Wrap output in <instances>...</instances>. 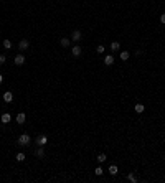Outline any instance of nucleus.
<instances>
[{"label": "nucleus", "instance_id": "412c9836", "mask_svg": "<svg viewBox=\"0 0 165 183\" xmlns=\"http://www.w3.org/2000/svg\"><path fill=\"white\" fill-rule=\"evenodd\" d=\"M94 173H96L97 177H101V175L104 173V170H103V168H101V167H96V170H94Z\"/></svg>", "mask_w": 165, "mask_h": 183}, {"label": "nucleus", "instance_id": "a211bd4d", "mask_svg": "<svg viewBox=\"0 0 165 183\" xmlns=\"http://www.w3.org/2000/svg\"><path fill=\"white\" fill-rule=\"evenodd\" d=\"M17 162H23V160H25V153H22V152H18V153H17Z\"/></svg>", "mask_w": 165, "mask_h": 183}, {"label": "nucleus", "instance_id": "6ab92c4d", "mask_svg": "<svg viewBox=\"0 0 165 183\" xmlns=\"http://www.w3.org/2000/svg\"><path fill=\"white\" fill-rule=\"evenodd\" d=\"M127 178H129V181H132V183L137 181V177H135V173H129V175H127Z\"/></svg>", "mask_w": 165, "mask_h": 183}, {"label": "nucleus", "instance_id": "dca6fc26", "mask_svg": "<svg viewBox=\"0 0 165 183\" xmlns=\"http://www.w3.org/2000/svg\"><path fill=\"white\" fill-rule=\"evenodd\" d=\"M129 56H131V53H129V51H122L121 53V59H122V61H127Z\"/></svg>", "mask_w": 165, "mask_h": 183}, {"label": "nucleus", "instance_id": "f257e3e1", "mask_svg": "<svg viewBox=\"0 0 165 183\" xmlns=\"http://www.w3.org/2000/svg\"><path fill=\"white\" fill-rule=\"evenodd\" d=\"M17 143H18V145H22V147L30 145V135H28V134H22V135L18 137V140H17Z\"/></svg>", "mask_w": 165, "mask_h": 183}, {"label": "nucleus", "instance_id": "393cba45", "mask_svg": "<svg viewBox=\"0 0 165 183\" xmlns=\"http://www.w3.org/2000/svg\"><path fill=\"white\" fill-rule=\"evenodd\" d=\"M2 81H3V76H2V74H0V84H2Z\"/></svg>", "mask_w": 165, "mask_h": 183}, {"label": "nucleus", "instance_id": "b1692460", "mask_svg": "<svg viewBox=\"0 0 165 183\" xmlns=\"http://www.w3.org/2000/svg\"><path fill=\"white\" fill-rule=\"evenodd\" d=\"M160 23H163V25H165V13L160 15Z\"/></svg>", "mask_w": 165, "mask_h": 183}, {"label": "nucleus", "instance_id": "4468645a", "mask_svg": "<svg viewBox=\"0 0 165 183\" xmlns=\"http://www.w3.org/2000/svg\"><path fill=\"white\" fill-rule=\"evenodd\" d=\"M96 160L99 162V163H104V162L107 160V157H106V153H99V155L96 157Z\"/></svg>", "mask_w": 165, "mask_h": 183}, {"label": "nucleus", "instance_id": "9b49d317", "mask_svg": "<svg viewBox=\"0 0 165 183\" xmlns=\"http://www.w3.org/2000/svg\"><path fill=\"white\" fill-rule=\"evenodd\" d=\"M25 121H27V115L23 114V112H20V114L17 115V124H23Z\"/></svg>", "mask_w": 165, "mask_h": 183}, {"label": "nucleus", "instance_id": "aec40b11", "mask_svg": "<svg viewBox=\"0 0 165 183\" xmlns=\"http://www.w3.org/2000/svg\"><path fill=\"white\" fill-rule=\"evenodd\" d=\"M3 46H5V50H10V48H12V41L10 40H3Z\"/></svg>", "mask_w": 165, "mask_h": 183}, {"label": "nucleus", "instance_id": "39448f33", "mask_svg": "<svg viewBox=\"0 0 165 183\" xmlns=\"http://www.w3.org/2000/svg\"><path fill=\"white\" fill-rule=\"evenodd\" d=\"M28 46H30V40H22V41H20V43H18V48H20V50H22V51L28 50Z\"/></svg>", "mask_w": 165, "mask_h": 183}, {"label": "nucleus", "instance_id": "6e6552de", "mask_svg": "<svg viewBox=\"0 0 165 183\" xmlns=\"http://www.w3.org/2000/svg\"><path fill=\"white\" fill-rule=\"evenodd\" d=\"M35 155H36V157H40V158H43V157H45V149H43L41 145H38V149L35 150Z\"/></svg>", "mask_w": 165, "mask_h": 183}, {"label": "nucleus", "instance_id": "2eb2a0df", "mask_svg": "<svg viewBox=\"0 0 165 183\" xmlns=\"http://www.w3.org/2000/svg\"><path fill=\"white\" fill-rule=\"evenodd\" d=\"M119 48H121V45H119V41H112V43H111V50H112V51H117Z\"/></svg>", "mask_w": 165, "mask_h": 183}, {"label": "nucleus", "instance_id": "7ed1b4c3", "mask_svg": "<svg viewBox=\"0 0 165 183\" xmlns=\"http://www.w3.org/2000/svg\"><path fill=\"white\" fill-rule=\"evenodd\" d=\"M83 38V33L79 30H74L73 31V35H71V41H79Z\"/></svg>", "mask_w": 165, "mask_h": 183}, {"label": "nucleus", "instance_id": "f8f14e48", "mask_svg": "<svg viewBox=\"0 0 165 183\" xmlns=\"http://www.w3.org/2000/svg\"><path fill=\"white\" fill-rule=\"evenodd\" d=\"M69 41H71L69 38H61V40H59V45H61L63 48H68L69 46Z\"/></svg>", "mask_w": 165, "mask_h": 183}, {"label": "nucleus", "instance_id": "423d86ee", "mask_svg": "<svg viewBox=\"0 0 165 183\" xmlns=\"http://www.w3.org/2000/svg\"><path fill=\"white\" fill-rule=\"evenodd\" d=\"M13 61H15V64H17V66H22L23 63H25V56H23V55H17Z\"/></svg>", "mask_w": 165, "mask_h": 183}, {"label": "nucleus", "instance_id": "ddd939ff", "mask_svg": "<svg viewBox=\"0 0 165 183\" xmlns=\"http://www.w3.org/2000/svg\"><path fill=\"white\" fill-rule=\"evenodd\" d=\"M135 112H137V114H142V112L144 111H145V106H144V104H135Z\"/></svg>", "mask_w": 165, "mask_h": 183}, {"label": "nucleus", "instance_id": "f03ea898", "mask_svg": "<svg viewBox=\"0 0 165 183\" xmlns=\"http://www.w3.org/2000/svg\"><path fill=\"white\" fill-rule=\"evenodd\" d=\"M81 53H83V48L79 46V45H76V46L71 48V55L76 56V58H78V56H81Z\"/></svg>", "mask_w": 165, "mask_h": 183}, {"label": "nucleus", "instance_id": "0eeeda50", "mask_svg": "<svg viewBox=\"0 0 165 183\" xmlns=\"http://www.w3.org/2000/svg\"><path fill=\"white\" fill-rule=\"evenodd\" d=\"M0 121H2V124H8V122L12 121V115H10L8 112H5V114H2V117H0Z\"/></svg>", "mask_w": 165, "mask_h": 183}, {"label": "nucleus", "instance_id": "4be33fe9", "mask_svg": "<svg viewBox=\"0 0 165 183\" xmlns=\"http://www.w3.org/2000/svg\"><path fill=\"white\" fill-rule=\"evenodd\" d=\"M5 61H7V56L5 55H0V64H3Z\"/></svg>", "mask_w": 165, "mask_h": 183}, {"label": "nucleus", "instance_id": "20e7f679", "mask_svg": "<svg viewBox=\"0 0 165 183\" xmlns=\"http://www.w3.org/2000/svg\"><path fill=\"white\" fill-rule=\"evenodd\" d=\"M46 142H48V137H46V135H38V137H36V145H41V147H43Z\"/></svg>", "mask_w": 165, "mask_h": 183}, {"label": "nucleus", "instance_id": "5701e85b", "mask_svg": "<svg viewBox=\"0 0 165 183\" xmlns=\"http://www.w3.org/2000/svg\"><path fill=\"white\" fill-rule=\"evenodd\" d=\"M96 51L97 53H104V46H103V45H99V46L96 48Z\"/></svg>", "mask_w": 165, "mask_h": 183}, {"label": "nucleus", "instance_id": "9d476101", "mask_svg": "<svg viewBox=\"0 0 165 183\" xmlns=\"http://www.w3.org/2000/svg\"><path fill=\"white\" fill-rule=\"evenodd\" d=\"M104 64H107V66L114 64V56H112V55H107L106 58H104Z\"/></svg>", "mask_w": 165, "mask_h": 183}, {"label": "nucleus", "instance_id": "1a4fd4ad", "mask_svg": "<svg viewBox=\"0 0 165 183\" xmlns=\"http://www.w3.org/2000/svg\"><path fill=\"white\" fill-rule=\"evenodd\" d=\"M3 101H5V102H12L13 101V94L10 93V91L8 93H3Z\"/></svg>", "mask_w": 165, "mask_h": 183}, {"label": "nucleus", "instance_id": "f3484780", "mask_svg": "<svg viewBox=\"0 0 165 183\" xmlns=\"http://www.w3.org/2000/svg\"><path fill=\"white\" fill-rule=\"evenodd\" d=\"M117 167H116V165H111V167H109V173L112 175V177H114V175H117Z\"/></svg>", "mask_w": 165, "mask_h": 183}]
</instances>
